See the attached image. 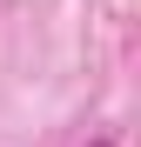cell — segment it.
<instances>
[{"label": "cell", "instance_id": "cell-1", "mask_svg": "<svg viewBox=\"0 0 141 147\" xmlns=\"http://www.w3.org/2000/svg\"><path fill=\"white\" fill-rule=\"evenodd\" d=\"M94 147H108V140H94Z\"/></svg>", "mask_w": 141, "mask_h": 147}]
</instances>
